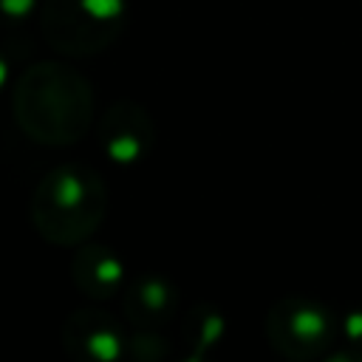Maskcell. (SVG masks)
<instances>
[{
	"label": "cell",
	"mask_w": 362,
	"mask_h": 362,
	"mask_svg": "<svg viewBox=\"0 0 362 362\" xmlns=\"http://www.w3.org/2000/svg\"><path fill=\"white\" fill-rule=\"evenodd\" d=\"M122 308L136 328H161L178 311V291L161 274H141L127 286Z\"/></svg>",
	"instance_id": "ba28073f"
},
{
	"label": "cell",
	"mask_w": 362,
	"mask_h": 362,
	"mask_svg": "<svg viewBox=\"0 0 362 362\" xmlns=\"http://www.w3.org/2000/svg\"><path fill=\"white\" fill-rule=\"evenodd\" d=\"M127 354L136 359H167L170 356V342L167 337L158 334V328H139L133 337H127Z\"/></svg>",
	"instance_id": "30bf717a"
},
{
	"label": "cell",
	"mask_w": 362,
	"mask_h": 362,
	"mask_svg": "<svg viewBox=\"0 0 362 362\" xmlns=\"http://www.w3.org/2000/svg\"><path fill=\"white\" fill-rule=\"evenodd\" d=\"M99 144L116 164H139L156 144V122L144 105L119 99L99 122Z\"/></svg>",
	"instance_id": "5b68a950"
},
{
	"label": "cell",
	"mask_w": 362,
	"mask_h": 362,
	"mask_svg": "<svg viewBox=\"0 0 362 362\" xmlns=\"http://www.w3.org/2000/svg\"><path fill=\"white\" fill-rule=\"evenodd\" d=\"M71 280L85 297L110 300L124 286V263L102 243H79L71 257Z\"/></svg>",
	"instance_id": "52a82bcc"
},
{
	"label": "cell",
	"mask_w": 362,
	"mask_h": 362,
	"mask_svg": "<svg viewBox=\"0 0 362 362\" xmlns=\"http://www.w3.org/2000/svg\"><path fill=\"white\" fill-rule=\"evenodd\" d=\"M42 0H0V28H14L28 23L40 11Z\"/></svg>",
	"instance_id": "8fae6325"
},
{
	"label": "cell",
	"mask_w": 362,
	"mask_h": 362,
	"mask_svg": "<svg viewBox=\"0 0 362 362\" xmlns=\"http://www.w3.org/2000/svg\"><path fill=\"white\" fill-rule=\"evenodd\" d=\"M107 212V187L99 170L82 161L48 170L31 195V223L54 246H79Z\"/></svg>",
	"instance_id": "7a4b0ae2"
},
{
	"label": "cell",
	"mask_w": 362,
	"mask_h": 362,
	"mask_svg": "<svg viewBox=\"0 0 362 362\" xmlns=\"http://www.w3.org/2000/svg\"><path fill=\"white\" fill-rule=\"evenodd\" d=\"M11 110L20 130L45 147H68L93 124V85L65 62H37L14 85Z\"/></svg>",
	"instance_id": "6da1fadb"
},
{
	"label": "cell",
	"mask_w": 362,
	"mask_h": 362,
	"mask_svg": "<svg viewBox=\"0 0 362 362\" xmlns=\"http://www.w3.org/2000/svg\"><path fill=\"white\" fill-rule=\"evenodd\" d=\"M6 76H8V65H6V59H3V54H0V90H3V85H6Z\"/></svg>",
	"instance_id": "7c38bea8"
},
{
	"label": "cell",
	"mask_w": 362,
	"mask_h": 362,
	"mask_svg": "<svg viewBox=\"0 0 362 362\" xmlns=\"http://www.w3.org/2000/svg\"><path fill=\"white\" fill-rule=\"evenodd\" d=\"M334 334V320L325 308L311 300L288 297L280 300L266 317V337L283 356L305 359L317 356Z\"/></svg>",
	"instance_id": "277c9868"
},
{
	"label": "cell",
	"mask_w": 362,
	"mask_h": 362,
	"mask_svg": "<svg viewBox=\"0 0 362 362\" xmlns=\"http://www.w3.org/2000/svg\"><path fill=\"white\" fill-rule=\"evenodd\" d=\"M40 31L45 42L74 59L107 51L127 25V0H42Z\"/></svg>",
	"instance_id": "3957f363"
},
{
	"label": "cell",
	"mask_w": 362,
	"mask_h": 362,
	"mask_svg": "<svg viewBox=\"0 0 362 362\" xmlns=\"http://www.w3.org/2000/svg\"><path fill=\"white\" fill-rule=\"evenodd\" d=\"M62 345L79 362H116L127 354V337L102 308H79L62 322Z\"/></svg>",
	"instance_id": "8992f818"
},
{
	"label": "cell",
	"mask_w": 362,
	"mask_h": 362,
	"mask_svg": "<svg viewBox=\"0 0 362 362\" xmlns=\"http://www.w3.org/2000/svg\"><path fill=\"white\" fill-rule=\"evenodd\" d=\"M184 331H187V345H189L187 348V359H201L221 339V334H223V317L215 308H209V305H195L187 314Z\"/></svg>",
	"instance_id": "9c48e42d"
}]
</instances>
